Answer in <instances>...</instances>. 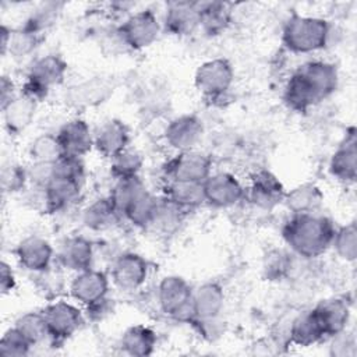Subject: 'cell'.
<instances>
[{"mask_svg": "<svg viewBox=\"0 0 357 357\" xmlns=\"http://www.w3.org/2000/svg\"><path fill=\"white\" fill-rule=\"evenodd\" d=\"M337 86V67L331 61L311 60L289 77L283 89V100L290 110L305 113L333 95Z\"/></svg>", "mask_w": 357, "mask_h": 357, "instance_id": "1", "label": "cell"}, {"mask_svg": "<svg viewBox=\"0 0 357 357\" xmlns=\"http://www.w3.org/2000/svg\"><path fill=\"white\" fill-rule=\"evenodd\" d=\"M335 230L333 222L319 212L294 213L282 226V237L294 255L314 259L332 247Z\"/></svg>", "mask_w": 357, "mask_h": 357, "instance_id": "2", "label": "cell"}, {"mask_svg": "<svg viewBox=\"0 0 357 357\" xmlns=\"http://www.w3.org/2000/svg\"><path fill=\"white\" fill-rule=\"evenodd\" d=\"M331 39V24L315 15L293 13L282 29L283 46L296 54H307L322 50Z\"/></svg>", "mask_w": 357, "mask_h": 357, "instance_id": "3", "label": "cell"}, {"mask_svg": "<svg viewBox=\"0 0 357 357\" xmlns=\"http://www.w3.org/2000/svg\"><path fill=\"white\" fill-rule=\"evenodd\" d=\"M67 70L68 64L60 54L49 53L38 57L26 73L21 92L40 102L53 88L64 82Z\"/></svg>", "mask_w": 357, "mask_h": 357, "instance_id": "4", "label": "cell"}, {"mask_svg": "<svg viewBox=\"0 0 357 357\" xmlns=\"http://www.w3.org/2000/svg\"><path fill=\"white\" fill-rule=\"evenodd\" d=\"M192 290L194 287L183 276L162 278L156 290L160 311L174 321L191 324L194 319Z\"/></svg>", "mask_w": 357, "mask_h": 357, "instance_id": "5", "label": "cell"}, {"mask_svg": "<svg viewBox=\"0 0 357 357\" xmlns=\"http://www.w3.org/2000/svg\"><path fill=\"white\" fill-rule=\"evenodd\" d=\"M162 25L151 8L128 14L116 28L120 40L131 50H142L153 45L160 35Z\"/></svg>", "mask_w": 357, "mask_h": 357, "instance_id": "6", "label": "cell"}, {"mask_svg": "<svg viewBox=\"0 0 357 357\" xmlns=\"http://www.w3.org/2000/svg\"><path fill=\"white\" fill-rule=\"evenodd\" d=\"M52 343H63L73 337L85 322L81 308L67 300H54L43 310Z\"/></svg>", "mask_w": 357, "mask_h": 357, "instance_id": "7", "label": "cell"}, {"mask_svg": "<svg viewBox=\"0 0 357 357\" xmlns=\"http://www.w3.org/2000/svg\"><path fill=\"white\" fill-rule=\"evenodd\" d=\"M234 68L225 57H215L201 63L194 74L197 91L209 99L223 96L233 85Z\"/></svg>", "mask_w": 357, "mask_h": 357, "instance_id": "8", "label": "cell"}, {"mask_svg": "<svg viewBox=\"0 0 357 357\" xmlns=\"http://www.w3.org/2000/svg\"><path fill=\"white\" fill-rule=\"evenodd\" d=\"M110 290V278L103 271L89 268L77 272L70 282L68 291L71 298L91 310L106 301Z\"/></svg>", "mask_w": 357, "mask_h": 357, "instance_id": "9", "label": "cell"}, {"mask_svg": "<svg viewBox=\"0 0 357 357\" xmlns=\"http://www.w3.org/2000/svg\"><path fill=\"white\" fill-rule=\"evenodd\" d=\"M213 162L209 155L192 149L176 152L163 166L166 180L202 183L212 173Z\"/></svg>", "mask_w": 357, "mask_h": 357, "instance_id": "10", "label": "cell"}, {"mask_svg": "<svg viewBox=\"0 0 357 357\" xmlns=\"http://www.w3.org/2000/svg\"><path fill=\"white\" fill-rule=\"evenodd\" d=\"M202 185L205 204L213 208H231L245 198V185L230 172L211 173Z\"/></svg>", "mask_w": 357, "mask_h": 357, "instance_id": "11", "label": "cell"}, {"mask_svg": "<svg viewBox=\"0 0 357 357\" xmlns=\"http://www.w3.org/2000/svg\"><path fill=\"white\" fill-rule=\"evenodd\" d=\"M113 92V79L98 75L68 86L64 93V102L70 109L81 112L107 102Z\"/></svg>", "mask_w": 357, "mask_h": 357, "instance_id": "12", "label": "cell"}, {"mask_svg": "<svg viewBox=\"0 0 357 357\" xmlns=\"http://www.w3.org/2000/svg\"><path fill=\"white\" fill-rule=\"evenodd\" d=\"M149 276V264L138 252L120 254L112 264L110 280L123 291H134L142 287Z\"/></svg>", "mask_w": 357, "mask_h": 357, "instance_id": "13", "label": "cell"}, {"mask_svg": "<svg viewBox=\"0 0 357 357\" xmlns=\"http://www.w3.org/2000/svg\"><path fill=\"white\" fill-rule=\"evenodd\" d=\"M286 188L283 183L266 169L255 172L245 187V198L257 208L271 211L283 204Z\"/></svg>", "mask_w": 357, "mask_h": 357, "instance_id": "14", "label": "cell"}, {"mask_svg": "<svg viewBox=\"0 0 357 357\" xmlns=\"http://www.w3.org/2000/svg\"><path fill=\"white\" fill-rule=\"evenodd\" d=\"M204 135V123L197 114H181L169 121L163 137L176 152L192 151Z\"/></svg>", "mask_w": 357, "mask_h": 357, "instance_id": "15", "label": "cell"}, {"mask_svg": "<svg viewBox=\"0 0 357 357\" xmlns=\"http://www.w3.org/2000/svg\"><path fill=\"white\" fill-rule=\"evenodd\" d=\"M329 173L343 184H353L357 177V130H346L343 139L329 159Z\"/></svg>", "mask_w": 357, "mask_h": 357, "instance_id": "16", "label": "cell"}, {"mask_svg": "<svg viewBox=\"0 0 357 357\" xmlns=\"http://www.w3.org/2000/svg\"><path fill=\"white\" fill-rule=\"evenodd\" d=\"M14 255L24 269L32 273H45L52 266L54 250L46 238L32 234L15 245Z\"/></svg>", "mask_w": 357, "mask_h": 357, "instance_id": "17", "label": "cell"}, {"mask_svg": "<svg viewBox=\"0 0 357 357\" xmlns=\"http://www.w3.org/2000/svg\"><path fill=\"white\" fill-rule=\"evenodd\" d=\"M130 139L128 126L119 119H109L93 132V149L110 160L130 146Z\"/></svg>", "mask_w": 357, "mask_h": 357, "instance_id": "18", "label": "cell"}, {"mask_svg": "<svg viewBox=\"0 0 357 357\" xmlns=\"http://www.w3.org/2000/svg\"><path fill=\"white\" fill-rule=\"evenodd\" d=\"M163 28L173 36H188L199 28V1L166 3Z\"/></svg>", "mask_w": 357, "mask_h": 357, "instance_id": "19", "label": "cell"}, {"mask_svg": "<svg viewBox=\"0 0 357 357\" xmlns=\"http://www.w3.org/2000/svg\"><path fill=\"white\" fill-rule=\"evenodd\" d=\"M64 155L84 158L93 149V132L81 117H74L66 121L56 132Z\"/></svg>", "mask_w": 357, "mask_h": 357, "instance_id": "20", "label": "cell"}, {"mask_svg": "<svg viewBox=\"0 0 357 357\" xmlns=\"http://www.w3.org/2000/svg\"><path fill=\"white\" fill-rule=\"evenodd\" d=\"M225 300V290L218 282H204L195 287L192 290V322L218 319L223 311Z\"/></svg>", "mask_w": 357, "mask_h": 357, "instance_id": "21", "label": "cell"}, {"mask_svg": "<svg viewBox=\"0 0 357 357\" xmlns=\"http://www.w3.org/2000/svg\"><path fill=\"white\" fill-rule=\"evenodd\" d=\"M84 183L53 177L50 184L42 191V201L45 211L49 213L63 212L75 205L82 197Z\"/></svg>", "mask_w": 357, "mask_h": 357, "instance_id": "22", "label": "cell"}, {"mask_svg": "<svg viewBox=\"0 0 357 357\" xmlns=\"http://www.w3.org/2000/svg\"><path fill=\"white\" fill-rule=\"evenodd\" d=\"M326 337L347 329L351 317L350 303L344 297H331L319 301L314 308Z\"/></svg>", "mask_w": 357, "mask_h": 357, "instance_id": "23", "label": "cell"}, {"mask_svg": "<svg viewBox=\"0 0 357 357\" xmlns=\"http://www.w3.org/2000/svg\"><path fill=\"white\" fill-rule=\"evenodd\" d=\"M38 103L36 99L20 92L1 110L6 131L14 137L25 132L36 116Z\"/></svg>", "mask_w": 357, "mask_h": 357, "instance_id": "24", "label": "cell"}, {"mask_svg": "<svg viewBox=\"0 0 357 357\" xmlns=\"http://www.w3.org/2000/svg\"><path fill=\"white\" fill-rule=\"evenodd\" d=\"M93 244L84 236H71L64 240L59 251V262L74 273L92 268L93 264Z\"/></svg>", "mask_w": 357, "mask_h": 357, "instance_id": "25", "label": "cell"}, {"mask_svg": "<svg viewBox=\"0 0 357 357\" xmlns=\"http://www.w3.org/2000/svg\"><path fill=\"white\" fill-rule=\"evenodd\" d=\"M287 336L289 342L297 347H310L326 339L322 325L312 308L293 318Z\"/></svg>", "mask_w": 357, "mask_h": 357, "instance_id": "26", "label": "cell"}, {"mask_svg": "<svg viewBox=\"0 0 357 357\" xmlns=\"http://www.w3.org/2000/svg\"><path fill=\"white\" fill-rule=\"evenodd\" d=\"M162 197L188 212L197 209L205 204L204 185L197 181H180V180H166L162 185Z\"/></svg>", "mask_w": 357, "mask_h": 357, "instance_id": "27", "label": "cell"}, {"mask_svg": "<svg viewBox=\"0 0 357 357\" xmlns=\"http://www.w3.org/2000/svg\"><path fill=\"white\" fill-rule=\"evenodd\" d=\"M121 219L109 195L99 197L88 204L81 213L84 226L92 231H105L112 229Z\"/></svg>", "mask_w": 357, "mask_h": 357, "instance_id": "28", "label": "cell"}, {"mask_svg": "<svg viewBox=\"0 0 357 357\" xmlns=\"http://www.w3.org/2000/svg\"><path fill=\"white\" fill-rule=\"evenodd\" d=\"M158 344V335L156 332L144 324H135L128 326L121 337H120V347L121 350L134 357H146L151 356Z\"/></svg>", "mask_w": 357, "mask_h": 357, "instance_id": "29", "label": "cell"}, {"mask_svg": "<svg viewBox=\"0 0 357 357\" xmlns=\"http://www.w3.org/2000/svg\"><path fill=\"white\" fill-rule=\"evenodd\" d=\"M324 198L322 190L315 183H303L286 191L283 204L291 215L310 213L319 211Z\"/></svg>", "mask_w": 357, "mask_h": 357, "instance_id": "30", "label": "cell"}, {"mask_svg": "<svg viewBox=\"0 0 357 357\" xmlns=\"http://www.w3.org/2000/svg\"><path fill=\"white\" fill-rule=\"evenodd\" d=\"M231 24L230 4L223 1L199 3V28L208 36L222 35Z\"/></svg>", "mask_w": 357, "mask_h": 357, "instance_id": "31", "label": "cell"}, {"mask_svg": "<svg viewBox=\"0 0 357 357\" xmlns=\"http://www.w3.org/2000/svg\"><path fill=\"white\" fill-rule=\"evenodd\" d=\"M145 192H148L146 184L139 176H134L116 180L109 197L112 198L116 209L123 218V213Z\"/></svg>", "mask_w": 357, "mask_h": 357, "instance_id": "32", "label": "cell"}, {"mask_svg": "<svg viewBox=\"0 0 357 357\" xmlns=\"http://www.w3.org/2000/svg\"><path fill=\"white\" fill-rule=\"evenodd\" d=\"M43 39L45 33H40L28 26L26 24H22L21 26L13 28L7 54H10L14 59L26 57L40 46Z\"/></svg>", "mask_w": 357, "mask_h": 357, "instance_id": "33", "label": "cell"}, {"mask_svg": "<svg viewBox=\"0 0 357 357\" xmlns=\"http://www.w3.org/2000/svg\"><path fill=\"white\" fill-rule=\"evenodd\" d=\"M31 162L56 163L64 156L59 137L54 132H42L36 135L28 145Z\"/></svg>", "mask_w": 357, "mask_h": 357, "instance_id": "34", "label": "cell"}, {"mask_svg": "<svg viewBox=\"0 0 357 357\" xmlns=\"http://www.w3.org/2000/svg\"><path fill=\"white\" fill-rule=\"evenodd\" d=\"M185 211L166 199L165 197H158L156 209L151 229H155L163 234L174 233L183 223Z\"/></svg>", "mask_w": 357, "mask_h": 357, "instance_id": "35", "label": "cell"}, {"mask_svg": "<svg viewBox=\"0 0 357 357\" xmlns=\"http://www.w3.org/2000/svg\"><path fill=\"white\" fill-rule=\"evenodd\" d=\"M14 326L32 343V346H38L45 340H50L42 311H28L20 315L15 319Z\"/></svg>", "mask_w": 357, "mask_h": 357, "instance_id": "36", "label": "cell"}, {"mask_svg": "<svg viewBox=\"0 0 357 357\" xmlns=\"http://www.w3.org/2000/svg\"><path fill=\"white\" fill-rule=\"evenodd\" d=\"M144 167V156L134 148H127L110 159V174L114 180L139 176Z\"/></svg>", "mask_w": 357, "mask_h": 357, "instance_id": "37", "label": "cell"}, {"mask_svg": "<svg viewBox=\"0 0 357 357\" xmlns=\"http://www.w3.org/2000/svg\"><path fill=\"white\" fill-rule=\"evenodd\" d=\"M332 248L335 250L336 255L346 261L354 262L357 258V226L356 222L351 220L346 225L336 227Z\"/></svg>", "mask_w": 357, "mask_h": 357, "instance_id": "38", "label": "cell"}, {"mask_svg": "<svg viewBox=\"0 0 357 357\" xmlns=\"http://www.w3.org/2000/svg\"><path fill=\"white\" fill-rule=\"evenodd\" d=\"M156 202L158 197L152 195L148 191L123 213V219H126L138 229H149L153 220Z\"/></svg>", "mask_w": 357, "mask_h": 357, "instance_id": "39", "label": "cell"}, {"mask_svg": "<svg viewBox=\"0 0 357 357\" xmlns=\"http://www.w3.org/2000/svg\"><path fill=\"white\" fill-rule=\"evenodd\" d=\"M63 3L57 1L42 3L32 11V14L25 20L24 24H26L28 26L40 33H45L57 21L63 10Z\"/></svg>", "mask_w": 357, "mask_h": 357, "instance_id": "40", "label": "cell"}, {"mask_svg": "<svg viewBox=\"0 0 357 357\" xmlns=\"http://www.w3.org/2000/svg\"><path fill=\"white\" fill-rule=\"evenodd\" d=\"M32 343L15 328H8L0 339V356L25 357L32 350Z\"/></svg>", "mask_w": 357, "mask_h": 357, "instance_id": "41", "label": "cell"}, {"mask_svg": "<svg viewBox=\"0 0 357 357\" xmlns=\"http://www.w3.org/2000/svg\"><path fill=\"white\" fill-rule=\"evenodd\" d=\"M1 188L7 194H15L22 191L28 183V170L15 162H8L3 165L0 174Z\"/></svg>", "mask_w": 357, "mask_h": 357, "instance_id": "42", "label": "cell"}, {"mask_svg": "<svg viewBox=\"0 0 357 357\" xmlns=\"http://www.w3.org/2000/svg\"><path fill=\"white\" fill-rule=\"evenodd\" d=\"M54 177L70 178L84 183L85 180V165L82 158H74L64 155L54 163Z\"/></svg>", "mask_w": 357, "mask_h": 357, "instance_id": "43", "label": "cell"}, {"mask_svg": "<svg viewBox=\"0 0 357 357\" xmlns=\"http://www.w3.org/2000/svg\"><path fill=\"white\" fill-rule=\"evenodd\" d=\"M28 183L39 191H43L54 177V163H38L31 162L26 167Z\"/></svg>", "mask_w": 357, "mask_h": 357, "instance_id": "44", "label": "cell"}, {"mask_svg": "<svg viewBox=\"0 0 357 357\" xmlns=\"http://www.w3.org/2000/svg\"><path fill=\"white\" fill-rule=\"evenodd\" d=\"M329 343V354L333 357H353L356 356L357 346H356V337L353 333H350L347 329L331 336Z\"/></svg>", "mask_w": 357, "mask_h": 357, "instance_id": "45", "label": "cell"}, {"mask_svg": "<svg viewBox=\"0 0 357 357\" xmlns=\"http://www.w3.org/2000/svg\"><path fill=\"white\" fill-rule=\"evenodd\" d=\"M291 262L289 259V255L283 251L275 250L268 254L266 262H265V271L269 278L279 279L284 275V272L290 268Z\"/></svg>", "mask_w": 357, "mask_h": 357, "instance_id": "46", "label": "cell"}, {"mask_svg": "<svg viewBox=\"0 0 357 357\" xmlns=\"http://www.w3.org/2000/svg\"><path fill=\"white\" fill-rule=\"evenodd\" d=\"M17 286V279L11 265L7 261H1L0 264V291L3 296L10 294Z\"/></svg>", "mask_w": 357, "mask_h": 357, "instance_id": "47", "label": "cell"}, {"mask_svg": "<svg viewBox=\"0 0 357 357\" xmlns=\"http://www.w3.org/2000/svg\"><path fill=\"white\" fill-rule=\"evenodd\" d=\"M20 92L17 91L15 82L8 75H1L0 78V109L3 110Z\"/></svg>", "mask_w": 357, "mask_h": 357, "instance_id": "48", "label": "cell"}, {"mask_svg": "<svg viewBox=\"0 0 357 357\" xmlns=\"http://www.w3.org/2000/svg\"><path fill=\"white\" fill-rule=\"evenodd\" d=\"M11 31L13 28L1 24L0 26V53L1 56H7V50H8V43H10V38H11Z\"/></svg>", "mask_w": 357, "mask_h": 357, "instance_id": "49", "label": "cell"}]
</instances>
